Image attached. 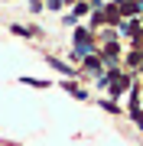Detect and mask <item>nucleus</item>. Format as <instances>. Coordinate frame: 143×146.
Listing matches in <instances>:
<instances>
[{
  "mask_svg": "<svg viewBox=\"0 0 143 146\" xmlns=\"http://www.w3.org/2000/svg\"><path fill=\"white\" fill-rule=\"evenodd\" d=\"M72 46H75V58H85V55L94 52V39H91V33H88V29H75Z\"/></svg>",
  "mask_w": 143,
  "mask_h": 146,
  "instance_id": "f257e3e1",
  "label": "nucleus"
},
{
  "mask_svg": "<svg viewBox=\"0 0 143 146\" xmlns=\"http://www.w3.org/2000/svg\"><path fill=\"white\" fill-rule=\"evenodd\" d=\"M85 68H88L91 75H101V68H104V58L91 52V55H85Z\"/></svg>",
  "mask_w": 143,
  "mask_h": 146,
  "instance_id": "f03ea898",
  "label": "nucleus"
},
{
  "mask_svg": "<svg viewBox=\"0 0 143 146\" xmlns=\"http://www.w3.org/2000/svg\"><path fill=\"white\" fill-rule=\"evenodd\" d=\"M101 23H120V10H117V3L104 7V13H101Z\"/></svg>",
  "mask_w": 143,
  "mask_h": 146,
  "instance_id": "7ed1b4c3",
  "label": "nucleus"
},
{
  "mask_svg": "<svg viewBox=\"0 0 143 146\" xmlns=\"http://www.w3.org/2000/svg\"><path fill=\"white\" fill-rule=\"evenodd\" d=\"M62 88H65V91H69V94H72V98H78V101H88V91H85V88H78V84H75V81H65V84H62Z\"/></svg>",
  "mask_w": 143,
  "mask_h": 146,
  "instance_id": "20e7f679",
  "label": "nucleus"
},
{
  "mask_svg": "<svg viewBox=\"0 0 143 146\" xmlns=\"http://www.w3.org/2000/svg\"><path fill=\"white\" fill-rule=\"evenodd\" d=\"M49 65H52V68H55V72H62V75H65V78H72V75H75V68H72V65H65V62H62V58H49Z\"/></svg>",
  "mask_w": 143,
  "mask_h": 146,
  "instance_id": "39448f33",
  "label": "nucleus"
},
{
  "mask_svg": "<svg viewBox=\"0 0 143 146\" xmlns=\"http://www.w3.org/2000/svg\"><path fill=\"white\" fill-rule=\"evenodd\" d=\"M130 117H133V123L143 130V107H140V104H130Z\"/></svg>",
  "mask_w": 143,
  "mask_h": 146,
  "instance_id": "423d86ee",
  "label": "nucleus"
},
{
  "mask_svg": "<svg viewBox=\"0 0 143 146\" xmlns=\"http://www.w3.org/2000/svg\"><path fill=\"white\" fill-rule=\"evenodd\" d=\"M140 62H143V52H140V49H133V52L127 55V65H133V68H137Z\"/></svg>",
  "mask_w": 143,
  "mask_h": 146,
  "instance_id": "0eeeda50",
  "label": "nucleus"
},
{
  "mask_svg": "<svg viewBox=\"0 0 143 146\" xmlns=\"http://www.w3.org/2000/svg\"><path fill=\"white\" fill-rule=\"evenodd\" d=\"M23 84H29V88H49V84L46 81H39V78H20Z\"/></svg>",
  "mask_w": 143,
  "mask_h": 146,
  "instance_id": "6e6552de",
  "label": "nucleus"
},
{
  "mask_svg": "<svg viewBox=\"0 0 143 146\" xmlns=\"http://www.w3.org/2000/svg\"><path fill=\"white\" fill-rule=\"evenodd\" d=\"M85 13H88V3H75V13H72L75 20H78V16H85Z\"/></svg>",
  "mask_w": 143,
  "mask_h": 146,
  "instance_id": "1a4fd4ad",
  "label": "nucleus"
},
{
  "mask_svg": "<svg viewBox=\"0 0 143 146\" xmlns=\"http://www.w3.org/2000/svg\"><path fill=\"white\" fill-rule=\"evenodd\" d=\"M13 33L16 36H33V29H26V26H13Z\"/></svg>",
  "mask_w": 143,
  "mask_h": 146,
  "instance_id": "9d476101",
  "label": "nucleus"
},
{
  "mask_svg": "<svg viewBox=\"0 0 143 146\" xmlns=\"http://www.w3.org/2000/svg\"><path fill=\"white\" fill-rule=\"evenodd\" d=\"M46 7L49 10H62V0H46Z\"/></svg>",
  "mask_w": 143,
  "mask_h": 146,
  "instance_id": "9b49d317",
  "label": "nucleus"
},
{
  "mask_svg": "<svg viewBox=\"0 0 143 146\" xmlns=\"http://www.w3.org/2000/svg\"><path fill=\"white\" fill-rule=\"evenodd\" d=\"M62 3H75V0H62Z\"/></svg>",
  "mask_w": 143,
  "mask_h": 146,
  "instance_id": "f8f14e48",
  "label": "nucleus"
}]
</instances>
